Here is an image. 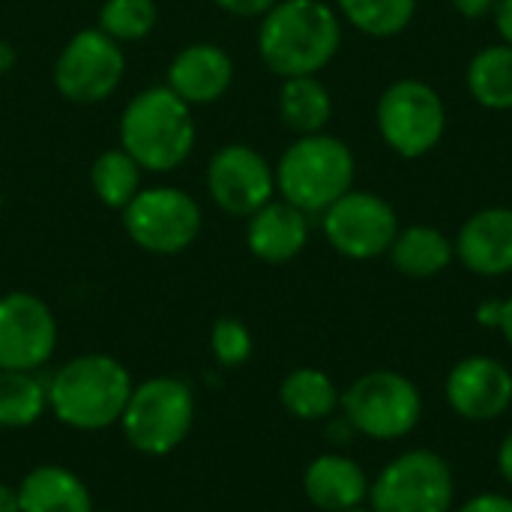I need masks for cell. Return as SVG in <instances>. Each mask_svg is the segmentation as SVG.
Returning a JSON list of instances; mask_svg holds the SVG:
<instances>
[{
	"label": "cell",
	"instance_id": "6da1fadb",
	"mask_svg": "<svg viewBox=\"0 0 512 512\" xmlns=\"http://www.w3.org/2000/svg\"><path fill=\"white\" fill-rule=\"evenodd\" d=\"M342 45V18L324 0H276L261 15L258 54L282 81L318 75Z\"/></svg>",
	"mask_w": 512,
	"mask_h": 512
},
{
	"label": "cell",
	"instance_id": "7a4b0ae2",
	"mask_svg": "<svg viewBox=\"0 0 512 512\" xmlns=\"http://www.w3.org/2000/svg\"><path fill=\"white\" fill-rule=\"evenodd\" d=\"M129 369L111 354H78L48 378V411L72 432H105L120 423L132 396Z\"/></svg>",
	"mask_w": 512,
	"mask_h": 512
},
{
	"label": "cell",
	"instance_id": "3957f363",
	"mask_svg": "<svg viewBox=\"0 0 512 512\" xmlns=\"http://www.w3.org/2000/svg\"><path fill=\"white\" fill-rule=\"evenodd\" d=\"M120 144L144 171H174L195 147L192 105L168 84L147 87L129 99L120 117Z\"/></svg>",
	"mask_w": 512,
	"mask_h": 512
},
{
	"label": "cell",
	"instance_id": "277c9868",
	"mask_svg": "<svg viewBox=\"0 0 512 512\" xmlns=\"http://www.w3.org/2000/svg\"><path fill=\"white\" fill-rule=\"evenodd\" d=\"M276 192L306 216H321L333 201L354 189L357 162L351 147L327 132L300 135L279 159Z\"/></svg>",
	"mask_w": 512,
	"mask_h": 512
},
{
	"label": "cell",
	"instance_id": "5b68a950",
	"mask_svg": "<svg viewBox=\"0 0 512 512\" xmlns=\"http://www.w3.org/2000/svg\"><path fill=\"white\" fill-rule=\"evenodd\" d=\"M126 444L150 459L174 453L195 426V393L183 378L156 375L132 387L120 417Z\"/></svg>",
	"mask_w": 512,
	"mask_h": 512
},
{
	"label": "cell",
	"instance_id": "8992f818",
	"mask_svg": "<svg viewBox=\"0 0 512 512\" xmlns=\"http://www.w3.org/2000/svg\"><path fill=\"white\" fill-rule=\"evenodd\" d=\"M339 411L363 438L402 441L423 420V393L408 375L393 369H375L360 375L342 393Z\"/></svg>",
	"mask_w": 512,
	"mask_h": 512
},
{
	"label": "cell",
	"instance_id": "52a82bcc",
	"mask_svg": "<svg viewBox=\"0 0 512 512\" xmlns=\"http://www.w3.org/2000/svg\"><path fill=\"white\" fill-rule=\"evenodd\" d=\"M456 477L444 456L405 450L390 459L369 486L372 512H453Z\"/></svg>",
	"mask_w": 512,
	"mask_h": 512
},
{
	"label": "cell",
	"instance_id": "ba28073f",
	"mask_svg": "<svg viewBox=\"0 0 512 512\" xmlns=\"http://www.w3.org/2000/svg\"><path fill=\"white\" fill-rule=\"evenodd\" d=\"M375 123L393 153L402 159H420L441 144L447 132V108L432 84L399 78L378 96Z\"/></svg>",
	"mask_w": 512,
	"mask_h": 512
},
{
	"label": "cell",
	"instance_id": "9c48e42d",
	"mask_svg": "<svg viewBox=\"0 0 512 512\" xmlns=\"http://www.w3.org/2000/svg\"><path fill=\"white\" fill-rule=\"evenodd\" d=\"M120 213L129 240L150 255H177L201 234L198 201L174 186L141 189Z\"/></svg>",
	"mask_w": 512,
	"mask_h": 512
},
{
	"label": "cell",
	"instance_id": "30bf717a",
	"mask_svg": "<svg viewBox=\"0 0 512 512\" xmlns=\"http://www.w3.org/2000/svg\"><path fill=\"white\" fill-rule=\"evenodd\" d=\"M321 228L339 255L351 261H372L390 252L399 234V216L387 198L351 189L321 213Z\"/></svg>",
	"mask_w": 512,
	"mask_h": 512
},
{
	"label": "cell",
	"instance_id": "8fae6325",
	"mask_svg": "<svg viewBox=\"0 0 512 512\" xmlns=\"http://www.w3.org/2000/svg\"><path fill=\"white\" fill-rule=\"evenodd\" d=\"M126 72V57L120 42H114L99 27L78 30L60 51L54 63V84L60 96L78 105H96L114 96Z\"/></svg>",
	"mask_w": 512,
	"mask_h": 512
},
{
	"label": "cell",
	"instance_id": "7c38bea8",
	"mask_svg": "<svg viewBox=\"0 0 512 512\" xmlns=\"http://www.w3.org/2000/svg\"><path fill=\"white\" fill-rule=\"evenodd\" d=\"M57 351V318L48 303L27 291L0 297V369L39 372Z\"/></svg>",
	"mask_w": 512,
	"mask_h": 512
},
{
	"label": "cell",
	"instance_id": "4fadbf2b",
	"mask_svg": "<svg viewBox=\"0 0 512 512\" xmlns=\"http://www.w3.org/2000/svg\"><path fill=\"white\" fill-rule=\"evenodd\" d=\"M207 192L228 216L249 219L273 201L276 171L249 144H225L207 165Z\"/></svg>",
	"mask_w": 512,
	"mask_h": 512
},
{
	"label": "cell",
	"instance_id": "5bb4252c",
	"mask_svg": "<svg viewBox=\"0 0 512 512\" xmlns=\"http://www.w3.org/2000/svg\"><path fill=\"white\" fill-rule=\"evenodd\" d=\"M447 405L468 423H489L512 408V372L495 357L474 354L459 360L444 381Z\"/></svg>",
	"mask_w": 512,
	"mask_h": 512
},
{
	"label": "cell",
	"instance_id": "9a60e30c",
	"mask_svg": "<svg viewBox=\"0 0 512 512\" xmlns=\"http://www.w3.org/2000/svg\"><path fill=\"white\" fill-rule=\"evenodd\" d=\"M459 264L483 279L512 273V210L486 207L468 216L453 240Z\"/></svg>",
	"mask_w": 512,
	"mask_h": 512
},
{
	"label": "cell",
	"instance_id": "2e32d148",
	"mask_svg": "<svg viewBox=\"0 0 512 512\" xmlns=\"http://www.w3.org/2000/svg\"><path fill=\"white\" fill-rule=\"evenodd\" d=\"M234 81V60L213 42H195L177 51L168 66V87L186 105H210L228 93Z\"/></svg>",
	"mask_w": 512,
	"mask_h": 512
},
{
	"label": "cell",
	"instance_id": "e0dca14e",
	"mask_svg": "<svg viewBox=\"0 0 512 512\" xmlns=\"http://www.w3.org/2000/svg\"><path fill=\"white\" fill-rule=\"evenodd\" d=\"M369 474L345 453H321L303 471V492L321 512H345L369 501Z\"/></svg>",
	"mask_w": 512,
	"mask_h": 512
},
{
	"label": "cell",
	"instance_id": "ac0fdd59",
	"mask_svg": "<svg viewBox=\"0 0 512 512\" xmlns=\"http://www.w3.org/2000/svg\"><path fill=\"white\" fill-rule=\"evenodd\" d=\"M249 252L264 264H288L309 243V216L288 201H270L249 216Z\"/></svg>",
	"mask_w": 512,
	"mask_h": 512
},
{
	"label": "cell",
	"instance_id": "d6986e66",
	"mask_svg": "<svg viewBox=\"0 0 512 512\" xmlns=\"http://www.w3.org/2000/svg\"><path fill=\"white\" fill-rule=\"evenodd\" d=\"M15 489L21 512H96L87 483L63 465L30 468Z\"/></svg>",
	"mask_w": 512,
	"mask_h": 512
},
{
	"label": "cell",
	"instance_id": "ffe728a7",
	"mask_svg": "<svg viewBox=\"0 0 512 512\" xmlns=\"http://www.w3.org/2000/svg\"><path fill=\"white\" fill-rule=\"evenodd\" d=\"M387 255L402 276L432 279L453 264L456 249L444 231H438L432 225H411V228H399Z\"/></svg>",
	"mask_w": 512,
	"mask_h": 512
},
{
	"label": "cell",
	"instance_id": "44dd1931",
	"mask_svg": "<svg viewBox=\"0 0 512 512\" xmlns=\"http://www.w3.org/2000/svg\"><path fill=\"white\" fill-rule=\"evenodd\" d=\"M279 405L303 423H321L330 420L339 405H342V393L333 384V378L321 369L312 366H300L294 372H288L279 384Z\"/></svg>",
	"mask_w": 512,
	"mask_h": 512
},
{
	"label": "cell",
	"instance_id": "7402d4cb",
	"mask_svg": "<svg viewBox=\"0 0 512 512\" xmlns=\"http://www.w3.org/2000/svg\"><path fill=\"white\" fill-rule=\"evenodd\" d=\"M279 114L297 135H315L324 132L333 117V96L318 75L285 78L279 90Z\"/></svg>",
	"mask_w": 512,
	"mask_h": 512
},
{
	"label": "cell",
	"instance_id": "603a6c76",
	"mask_svg": "<svg viewBox=\"0 0 512 512\" xmlns=\"http://www.w3.org/2000/svg\"><path fill=\"white\" fill-rule=\"evenodd\" d=\"M468 93L489 111H512V45L480 48L465 72Z\"/></svg>",
	"mask_w": 512,
	"mask_h": 512
},
{
	"label": "cell",
	"instance_id": "cb8c5ba5",
	"mask_svg": "<svg viewBox=\"0 0 512 512\" xmlns=\"http://www.w3.org/2000/svg\"><path fill=\"white\" fill-rule=\"evenodd\" d=\"M48 414V378L39 372L0 369V429L18 432Z\"/></svg>",
	"mask_w": 512,
	"mask_h": 512
},
{
	"label": "cell",
	"instance_id": "d4e9b609",
	"mask_svg": "<svg viewBox=\"0 0 512 512\" xmlns=\"http://www.w3.org/2000/svg\"><path fill=\"white\" fill-rule=\"evenodd\" d=\"M141 174L144 168L123 150H105L102 156H96L93 168H90V183L96 198L111 207V210H123L138 192H141Z\"/></svg>",
	"mask_w": 512,
	"mask_h": 512
},
{
	"label": "cell",
	"instance_id": "484cf974",
	"mask_svg": "<svg viewBox=\"0 0 512 512\" xmlns=\"http://www.w3.org/2000/svg\"><path fill=\"white\" fill-rule=\"evenodd\" d=\"M336 9L354 30L375 39H390L414 21L417 0H336Z\"/></svg>",
	"mask_w": 512,
	"mask_h": 512
},
{
	"label": "cell",
	"instance_id": "4316f807",
	"mask_svg": "<svg viewBox=\"0 0 512 512\" xmlns=\"http://www.w3.org/2000/svg\"><path fill=\"white\" fill-rule=\"evenodd\" d=\"M159 9L153 0H105L99 9V30L114 42H138L153 33Z\"/></svg>",
	"mask_w": 512,
	"mask_h": 512
},
{
	"label": "cell",
	"instance_id": "83f0119b",
	"mask_svg": "<svg viewBox=\"0 0 512 512\" xmlns=\"http://www.w3.org/2000/svg\"><path fill=\"white\" fill-rule=\"evenodd\" d=\"M210 351L222 369H237V366L249 363V357L255 351V339L240 318L225 315L210 330Z\"/></svg>",
	"mask_w": 512,
	"mask_h": 512
},
{
	"label": "cell",
	"instance_id": "f1b7e54d",
	"mask_svg": "<svg viewBox=\"0 0 512 512\" xmlns=\"http://www.w3.org/2000/svg\"><path fill=\"white\" fill-rule=\"evenodd\" d=\"M456 512H512V498L501 492H480L468 498Z\"/></svg>",
	"mask_w": 512,
	"mask_h": 512
},
{
	"label": "cell",
	"instance_id": "f546056e",
	"mask_svg": "<svg viewBox=\"0 0 512 512\" xmlns=\"http://www.w3.org/2000/svg\"><path fill=\"white\" fill-rule=\"evenodd\" d=\"M213 3L231 15H240V18H258L276 6V0H213Z\"/></svg>",
	"mask_w": 512,
	"mask_h": 512
},
{
	"label": "cell",
	"instance_id": "4dcf8cb0",
	"mask_svg": "<svg viewBox=\"0 0 512 512\" xmlns=\"http://www.w3.org/2000/svg\"><path fill=\"white\" fill-rule=\"evenodd\" d=\"M324 423H327V429H324V432H327V441H330L333 447H348V444L357 438V429L348 423V417H345V414H339V417L333 414V417H330V420H324Z\"/></svg>",
	"mask_w": 512,
	"mask_h": 512
},
{
	"label": "cell",
	"instance_id": "1f68e13d",
	"mask_svg": "<svg viewBox=\"0 0 512 512\" xmlns=\"http://www.w3.org/2000/svg\"><path fill=\"white\" fill-rule=\"evenodd\" d=\"M495 18V30L501 33L504 45H512V0H498L492 9Z\"/></svg>",
	"mask_w": 512,
	"mask_h": 512
},
{
	"label": "cell",
	"instance_id": "d6a6232c",
	"mask_svg": "<svg viewBox=\"0 0 512 512\" xmlns=\"http://www.w3.org/2000/svg\"><path fill=\"white\" fill-rule=\"evenodd\" d=\"M495 3H498V0H453L456 12H459L462 18H471V21H477V18H486V15H492Z\"/></svg>",
	"mask_w": 512,
	"mask_h": 512
},
{
	"label": "cell",
	"instance_id": "836d02e7",
	"mask_svg": "<svg viewBox=\"0 0 512 512\" xmlns=\"http://www.w3.org/2000/svg\"><path fill=\"white\" fill-rule=\"evenodd\" d=\"M498 471H501L504 483L512 489V432L504 435V441L498 447Z\"/></svg>",
	"mask_w": 512,
	"mask_h": 512
},
{
	"label": "cell",
	"instance_id": "e575fe53",
	"mask_svg": "<svg viewBox=\"0 0 512 512\" xmlns=\"http://www.w3.org/2000/svg\"><path fill=\"white\" fill-rule=\"evenodd\" d=\"M501 309H504V300H486L480 309H477V321L483 327H498L501 324Z\"/></svg>",
	"mask_w": 512,
	"mask_h": 512
},
{
	"label": "cell",
	"instance_id": "d590c367",
	"mask_svg": "<svg viewBox=\"0 0 512 512\" xmlns=\"http://www.w3.org/2000/svg\"><path fill=\"white\" fill-rule=\"evenodd\" d=\"M0 512H21L18 510V489L9 483H0Z\"/></svg>",
	"mask_w": 512,
	"mask_h": 512
},
{
	"label": "cell",
	"instance_id": "8d00e7d4",
	"mask_svg": "<svg viewBox=\"0 0 512 512\" xmlns=\"http://www.w3.org/2000/svg\"><path fill=\"white\" fill-rule=\"evenodd\" d=\"M498 330H501V336H504V342L512 348V294L504 300V309H501V324H498Z\"/></svg>",
	"mask_w": 512,
	"mask_h": 512
},
{
	"label": "cell",
	"instance_id": "74e56055",
	"mask_svg": "<svg viewBox=\"0 0 512 512\" xmlns=\"http://www.w3.org/2000/svg\"><path fill=\"white\" fill-rule=\"evenodd\" d=\"M12 63H15V51H12V45H9V42H0V72H6Z\"/></svg>",
	"mask_w": 512,
	"mask_h": 512
},
{
	"label": "cell",
	"instance_id": "f35d334b",
	"mask_svg": "<svg viewBox=\"0 0 512 512\" xmlns=\"http://www.w3.org/2000/svg\"><path fill=\"white\" fill-rule=\"evenodd\" d=\"M345 512H372V510H366V507H354V510H345Z\"/></svg>",
	"mask_w": 512,
	"mask_h": 512
},
{
	"label": "cell",
	"instance_id": "ab89813d",
	"mask_svg": "<svg viewBox=\"0 0 512 512\" xmlns=\"http://www.w3.org/2000/svg\"><path fill=\"white\" fill-rule=\"evenodd\" d=\"M108 512H114V510H108Z\"/></svg>",
	"mask_w": 512,
	"mask_h": 512
}]
</instances>
